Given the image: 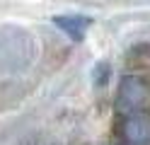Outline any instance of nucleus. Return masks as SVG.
<instances>
[{"label": "nucleus", "instance_id": "4", "mask_svg": "<svg viewBox=\"0 0 150 145\" xmlns=\"http://www.w3.org/2000/svg\"><path fill=\"white\" fill-rule=\"evenodd\" d=\"M109 75H111L109 63H97L95 70H92V82H95V87H104L109 82Z\"/></svg>", "mask_w": 150, "mask_h": 145}, {"label": "nucleus", "instance_id": "1", "mask_svg": "<svg viewBox=\"0 0 150 145\" xmlns=\"http://www.w3.org/2000/svg\"><path fill=\"white\" fill-rule=\"evenodd\" d=\"M148 102V85L143 77L138 75H126L121 80L119 87V94H116V106L119 111L128 114H136V111H143V106Z\"/></svg>", "mask_w": 150, "mask_h": 145}, {"label": "nucleus", "instance_id": "3", "mask_svg": "<svg viewBox=\"0 0 150 145\" xmlns=\"http://www.w3.org/2000/svg\"><path fill=\"white\" fill-rule=\"evenodd\" d=\"M53 24L58 27L68 39L82 41L85 34H87V29L92 27V17H87V15H56Z\"/></svg>", "mask_w": 150, "mask_h": 145}, {"label": "nucleus", "instance_id": "2", "mask_svg": "<svg viewBox=\"0 0 150 145\" xmlns=\"http://www.w3.org/2000/svg\"><path fill=\"white\" fill-rule=\"evenodd\" d=\"M124 138L128 145H150V116L145 111H136L126 116Z\"/></svg>", "mask_w": 150, "mask_h": 145}]
</instances>
